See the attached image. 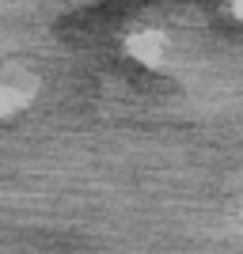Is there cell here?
Here are the masks:
<instances>
[{
	"instance_id": "1",
	"label": "cell",
	"mask_w": 243,
	"mask_h": 254,
	"mask_svg": "<svg viewBox=\"0 0 243 254\" xmlns=\"http://www.w3.org/2000/svg\"><path fill=\"white\" fill-rule=\"evenodd\" d=\"M27 103H31V87H15V84L0 87V118H8V114H15V110H23Z\"/></svg>"
},
{
	"instance_id": "2",
	"label": "cell",
	"mask_w": 243,
	"mask_h": 254,
	"mask_svg": "<svg viewBox=\"0 0 243 254\" xmlns=\"http://www.w3.org/2000/svg\"><path fill=\"white\" fill-rule=\"evenodd\" d=\"M129 53L137 57V61H145V64H156L160 61V38L156 34H137V38H129Z\"/></svg>"
},
{
	"instance_id": "3",
	"label": "cell",
	"mask_w": 243,
	"mask_h": 254,
	"mask_svg": "<svg viewBox=\"0 0 243 254\" xmlns=\"http://www.w3.org/2000/svg\"><path fill=\"white\" fill-rule=\"evenodd\" d=\"M236 11H240V15H243V0H236Z\"/></svg>"
}]
</instances>
